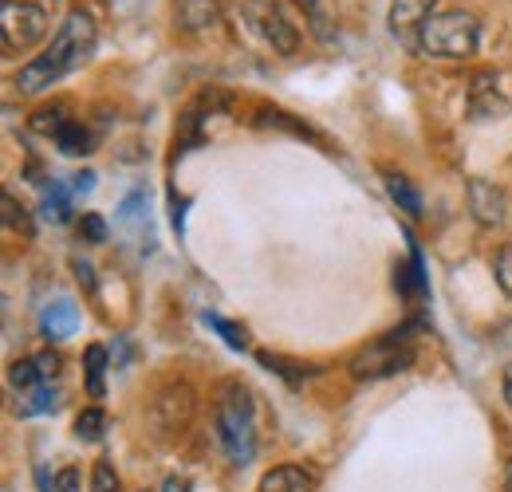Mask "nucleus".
Here are the masks:
<instances>
[{"mask_svg":"<svg viewBox=\"0 0 512 492\" xmlns=\"http://www.w3.org/2000/svg\"><path fill=\"white\" fill-rule=\"evenodd\" d=\"M95 44H99V28H95V20H91V12H83V8H71L64 16V24L56 28V36H52V44L40 52V56H32V60L24 63L20 71H16V91H24V95H36V91H48V87H56L64 75L71 71H79L83 63L91 60V52H95Z\"/></svg>","mask_w":512,"mask_h":492,"instance_id":"obj_1","label":"nucleus"},{"mask_svg":"<svg viewBox=\"0 0 512 492\" xmlns=\"http://www.w3.org/2000/svg\"><path fill=\"white\" fill-rule=\"evenodd\" d=\"M217 441L233 465H249L256 457V418L253 398L241 382H225L217 398Z\"/></svg>","mask_w":512,"mask_h":492,"instance_id":"obj_2","label":"nucleus"},{"mask_svg":"<svg viewBox=\"0 0 512 492\" xmlns=\"http://www.w3.org/2000/svg\"><path fill=\"white\" fill-rule=\"evenodd\" d=\"M477 44H481V20L473 12H461V8L434 12L414 40V48L422 56H434V60H465L477 52Z\"/></svg>","mask_w":512,"mask_h":492,"instance_id":"obj_3","label":"nucleus"},{"mask_svg":"<svg viewBox=\"0 0 512 492\" xmlns=\"http://www.w3.org/2000/svg\"><path fill=\"white\" fill-rule=\"evenodd\" d=\"M414 327H402V331H390L383 339L367 343L363 351L351 355V374L359 382H375V378H390V374H402V370L414 367Z\"/></svg>","mask_w":512,"mask_h":492,"instance_id":"obj_4","label":"nucleus"},{"mask_svg":"<svg viewBox=\"0 0 512 492\" xmlns=\"http://www.w3.org/2000/svg\"><path fill=\"white\" fill-rule=\"evenodd\" d=\"M0 36L4 52H28L48 36V8L32 0H4L0 4Z\"/></svg>","mask_w":512,"mask_h":492,"instance_id":"obj_5","label":"nucleus"},{"mask_svg":"<svg viewBox=\"0 0 512 492\" xmlns=\"http://www.w3.org/2000/svg\"><path fill=\"white\" fill-rule=\"evenodd\" d=\"M245 16L256 32L272 44L276 56H296L300 48V28L292 24V16L284 12L280 0H245Z\"/></svg>","mask_w":512,"mask_h":492,"instance_id":"obj_6","label":"nucleus"},{"mask_svg":"<svg viewBox=\"0 0 512 492\" xmlns=\"http://www.w3.org/2000/svg\"><path fill=\"white\" fill-rule=\"evenodd\" d=\"M193 418V390L190 386H170L154 398L150 406V426L158 430V437H170V433H182Z\"/></svg>","mask_w":512,"mask_h":492,"instance_id":"obj_7","label":"nucleus"},{"mask_svg":"<svg viewBox=\"0 0 512 492\" xmlns=\"http://www.w3.org/2000/svg\"><path fill=\"white\" fill-rule=\"evenodd\" d=\"M469 213H473V221L485 225V229L505 225V217H509V197H505V189L485 182V178H473V182H469Z\"/></svg>","mask_w":512,"mask_h":492,"instance_id":"obj_8","label":"nucleus"},{"mask_svg":"<svg viewBox=\"0 0 512 492\" xmlns=\"http://www.w3.org/2000/svg\"><path fill=\"white\" fill-rule=\"evenodd\" d=\"M438 0H390V32L406 44L418 40V32L426 28V20L434 16Z\"/></svg>","mask_w":512,"mask_h":492,"instance_id":"obj_9","label":"nucleus"},{"mask_svg":"<svg viewBox=\"0 0 512 492\" xmlns=\"http://www.w3.org/2000/svg\"><path fill=\"white\" fill-rule=\"evenodd\" d=\"M505 111H512V103L501 99L497 75H493V71H481V75L473 79V91H469V115H473V119H501Z\"/></svg>","mask_w":512,"mask_h":492,"instance_id":"obj_10","label":"nucleus"},{"mask_svg":"<svg viewBox=\"0 0 512 492\" xmlns=\"http://www.w3.org/2000/svg\"><path fill=\"white\" fill-rule=\"evenodd\" d=\"M75 331H79V311H75L71 300H56V304H48L40 311V335L44 339L60 343V339H71Z\"/></svg>","mask_w":512,"mask_h":492,"instance_id":"obj_11","label":"nucleus"},{"mask_svg":"<svg viewBox=\"0 0 512 492\" xmlns=\"http://www.w3.org/2000/svg\"><path fill=\"white\" fill-rule=\"evenodd\" d=\"M394 288H398L402 296H410V300H418V296L430 292L426 264H422V248L414 245V237H410V264H398V272H394Z\"/></svg>","mask_w":512,"mask_h":492,"instance_id":"obj_12","label":"nucleus"},{"mask_svg":"<svg viewBox=\"0 0 512 492\" xmlns=\"http://www.w3.org/2000/svg\"><path fill=\"white\" fill-rule=\"evenodd\" d=\"M217 16H221L217 0H178L174 4V20L182 32H205L217 24Z\"/></svg>","mask_w":512,"mask_h":492,"instance_id":"obj_13","label":"nucleus"},{"mask_svg":"<svg viewBox=\"0 0 512 492\" xmlns=\"http://www.w3.org/2000/svg\"><path fill=\"white\" fill-rule=\"evenodd\" d=\"M260 492H316V481L300 465H276L272 473H264Z\"/></svg>","mask_w":512,"mask_h":492,"instance_id":"obj_14","label":"nucleus"},{"mask_svg":"<svg viewBox=\"0 0 512 492\" xmlns=\"http://www.w3.org/2000/svg\"><path fill=\"white\" fill-rule=\"evenodd\" d=\"M383 182H386V193H390V201L402 209V213H410V217H422V193L410 185V178H402L398 170H383Z\"/></svg>","mask_w":512,"mask_h":492,"instance_id":"obj_15","label":"nucleus"},{"mask_svg":"<svg viewBox=\"0 0 512 492\" xmlns=\"http://www.w3.org/2000/svg\"><path fill=\"white\" fill-rule=\"evenodd\" d=\"M52 410H60V390L52 382H44L36 390H24L20 402H16V414L20 418H40V414H52Z\"/></svg>","mask_w":512,"mask_h":492,"instance_id":"obj_16","label":"nucleus"},{"mask_svg":"<svg viewBox=\"0 0 512 492\" xmlns=\"http://www.w3.org/2000/svg\"><path fill=\"white\" fill-rule=\"evenodd\" d=\"M83 370H87V394L103 398L107 394V347L91 343L87 355H83Z\"/></svg>","mask_w":512,"mask_h":492,"instance_id":"obj_17","label":"nucleus"},{"mask_svg":"<svg viewBox=\"0 0 512 492\" xmlns=\"http://www.w3.org/2000/svg\"><path fill=\"white\" fill-rule=\"evenodd\" d=\"M71 185H60L52 182L44 189V205H40V213H44V221H52V225H64L71 221Z\"/></svg>","mask_w":512,"mask_h":492,"instance_id":"obj_18","label":"nucleus"},{"mask_svg":"<svg viewBox=\"0 0 512 492\" xmlns=\"http://www.w3.org/2000/svg\"><path fill=\"white\" fill-rule=\"evenodd\" d=\"M56 146H60V154H67V158H83V154H91L95 138H91V130L83 123H67L64 130L56 134Z\"/></svg>","mask_w":512,"mask_h":492,"instance_id":"obj_19","label":"nucleus"},{"mask_svg":"<svg viewBox=\"0 0 512 492\" xmlns=\"http://www.w3.org/2000/svg\"><path fill=\"white\" fill-rule=\"evenodd\" d=\"M8 382H12L20 394L44 386V374H40V367H36V355H32V359H16V363L8 367Z\"/></svg>","mask_w":512,"mask_h":492,"instance_id":"obj_20","label":"nucleus"},{"mask_svg":"<svg viewBox=\"0 0 512 492\" xmlns=\"http://www.w3.org/2000/svg\"><path fill=\"white\" fill-rule=\"evenodd\" d=\"M107 433V414L99 406H87L79 418H75V437L79 441H99Z\"/></svg>","mask_w":512,"mask_h":492,"instance_id":"obj_21","label":"nucleus"},{"mask_svg":"<svg viewBox=\"0 0 512 492\" xmlns=\"http://www.w3.org/2000/svg\"><path fill=\"white\" fill-rule=\"evenodd\" d=\"M201 319H205V323H209V327H213V331H217V335H221V339H225L233 351H245V347H249L245 327H237V323H229V319H221V315H213V311H205Z\"/></svg>","mask_w":512,"mask_h":492,"instance_id":"obj_22","label":"nucleus"},{"mask_svg":"<svg viewBox=\"0 0 512 492\" xmlns=\"http://www.w3.org/2000/svg\"><path fill=\"white\" fill-rule=\"evenodd\" d=\"M67 123H71V119H67L64 107H44V111H36V119H32V130H40V134H52V138H56V134H60Z\"/></svg>","mask_w":512,"mask_h":492,"instance_id":"obj_23","label":"nucleus"},{"mask_svg":"<svg viewBox=\"0 0 512 492\" xmlns=\"http://www.w3.org/2000/svg\"><path fill=\"white\" fill-rule=\"evenodd\" d=\"M79 237H83L87 245H107V221H103L99 213H83V217H79Z\"/></svg>","mask_w":512,"mask_h":492,"instance_id":"obj_24","label":"nucleus"},{"mask_svg":"<svg viewBox=\"0 0 512 492\" xmlns=\"http://www.w3.org/2000/svg\"><path fill=\"white\" fill-rule=\"evenodd\" d=\"M493 272H497V284H501V292L512 300V245H501L497 252V260H493Z\"/></svg>","mask_w":512,"mask_h":492,"instance_id":"obj_25","label":"nucleus"},{"mask_svg":"<svg viewBox=\"0 0 512 492\" xmlns=\"http://www.w3.org/2000/svg\"><path fill=\"white\" fill-rule=\"evenodd\" d=\"M91 492H119V473L111 469V461H99L91 473Z\"/></svg>","mask_w":512,"mask_h":492,"instance_id":"obj_26","label":"nucleus"},{"mask_svg":"<svg viewBox=\"0 0 512 492\" xmlns=\"http://www.w3.org/2000/svg\"><path fill=\"white\" fill-rule=\"evenodd\" d=\"M4 225H8V229H24V233L32 229L28 217H24V205H16L12 193H4Z\"/></svg>","mask_w":512,"mask_h":492,"instance_id":"obj_27","label":"nucleus"},{"mask_svg":"<svg viewBox=\"0 0 512 492\" xmlns=\"http://www.w3.org/2000/svg\"><path fill=\"white\" fill-rule=\"evenodd\" d=\"M260 363H264V367H276V374H284L288 382H300V378L308 374V370L300 367V363H284L280 355H260Z\"/></svg>","mask_w":512,"mask_h":492,"instance_id":"obj_28","label":"nucleus"},{"mask_svg":"<svg viewBox=\"0 0 512 492\" xmlns=\"http://www.w3.org/2000/svg\"><path fill=\"white\" fill-rule=\"evenodd\" d=\"M56 492H79V469H60V477H56Z\"/></svg>","mask_w":512,"mask_h":492,"instance_id":"obj_29","label":"nucleus"},{"mask_svg":"<svg viewBox=\"0 0 512 492\" xmlns=\"http://www.w3.org/2000/svg\"><path fill=\"white\" fill-rule=\"evenodd\" d=\"M95 182H99V178H95V170H83V174H75V178H71V193H75V197H79V193H91Z\"/></svg>","mask_w":512,"mask_h":492,"instance_id":"obj_30","label":"nucleus"},{"mask_svg":"<svg viewBox=\"0 0 512 492\" xmlns=\"http://www.w3.org/2000/svg\"><path fill=\"white\" fill-rule=\"evenodd\" d=\"M71 268H75V276H79V284H83L87 292H95V268H91L87 260H75Z\"/></svg>","mask_w":512,"mask_h":492,"instance_id":"obj_31","label":"nucleus"},{"mask_svg":"<svg viewBox=\"0 0 512 492\" xmlns=\"http://www.w3.org/2000/svg\"><path fill=\"white\" fill-rule=\"evenodd\" d=\"M158 492H190V481H186V477H166V481L158 485Z\"/></svg>","mask_w":512,"mask_h":492,"instance_id":"obj_32","label":"nucleus"},{"mask_svg":"<svg viewBox=\"0 0 512 492\" xmlns=\"http://www.w3.org/2000/svg\"><path fill=\"white\" fill-rule=\"evenodd\" d=\"M505 402H509V410H512V370L505 374Z\"/></svg>","mask_w":512,"mask_h":492,"instance_id":"obj_33","label":"nucleus"},{"mask_svg":"<svg viewBox=\"0 0 512 492\" xmlns=\"http://www.w3.org/2000/svg\"><path fill=\"white\" fill-rule=\"evenodd\" d=\"M501 492H512V461L505 465V489H501Z\"/></svg>","mask_w":512,"mask_h":492,"instance_id":"obj_34","label":"nucleus"}]
</instances>
